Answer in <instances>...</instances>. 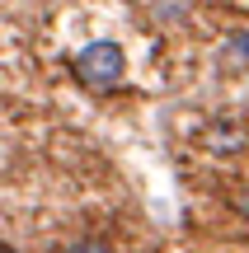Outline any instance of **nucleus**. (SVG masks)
<instances>
[{
    "label": "nucleus",
    "mask_w": 249,
    "mask_h": 253,
    "mask_svg": "<svg viewBox=\"0 0 249 253\" xmlns=\"http://www.w3.org/2000/svg\"><path fill=\"white\" fill-rule=\"evenodd\" d=\"M127 61H122V47L118 42H90L80 56H75V75H80L90 89H113L122 80Z\"/></svg>",
    "instance_id": "obj_1"
},
{
    "label": "nucleus",
    "mask_w": 249,
    "mask_h": 253,
    "mask_svg": "<svg viewBox=\"0 0 249 253\" xmlns=\"http://www.w3.org/2000/svg\"><path fill=\"white\" fill-rule=\"evenodd\" d=\"M71 253H108V244H94V239H85V244H75Z\"/></svg>",
    "instance_id": "obj_2"
},
{
    "label": "nucleus",
    "mask_w": 249,
    "mask_h": 253,
    "mask_svg": "<svg viewBox=\"0 0 249 253\" xmlns=\"http://www.w3.org/2000/svg\"><path fill=\"white\" fill-rule=\"evenodd\" d=\"M0 253H14V249H5V244H0Z\"/></svg>",
    "instance_id": "obj_3"
}]
</instances>
